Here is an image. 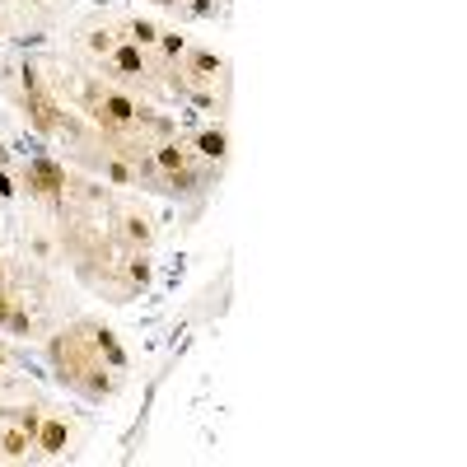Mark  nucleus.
<instances>
[{
    "mask_svg": "<svg viewBox=\"0 0 467 467\" xmlns=\"http://www.w3.org/2000/svg\"><path fill=\"white\" fill-rule=\"evenodd\" d=\"M66 187V169L61 164H52V159H33L29 164V192H38V197H56Z\"/></svg>",
    "mask_w": 467,
    "mask_h": 467,
    "instance_id": "nucleus-1",
    "label": "nucleus"
},
{
    "mask_svg": "<svg viewBox=\"0 0 467 467\" xmlns=\"http://www.w3.org/2000/svg\"><path fill=\"white\" fill-rule=\"evenodd\" d=\"M93 98H98V93H93ZM98 117L112 122V126H126L136 117V108H131V98H122V93H103V98H98Z\"/></svg>",
    "mask_w": 467,
    "mask_h": 467,
    "instance_id": "nucleus-2",
    "label": "nucleus"
},
{
    "mask_svg": "<svg viewBox=\"0 0 467 467\" xmlns=\"http://www.w3.org/2000/svg\"><path fill=\"white\" fill-rule=\"evenodd\" d=\"M29 117H33V126H38V131H56V126H61L56 108H52L38 89H29Z\"/></svg>",
    "mask_w": 467,
    "mask_h": 467,
    "instance_id": "nucleus-3",
    "label": "nucleus"
},
{
    "mask_svg": "<svg viewBox=\"0 0 467 467\" xmlns=\"http://www.w3.org/2000/svg\"><path fill=\"white\" fill-rule=\"evenodd\" d=\"M66 420H47V425H38V449L43 453H61L66 449Z\"/></svg>",
    "mask_w": 467,
    "mask_h": 467,
    "instance_id": "nucleus-4",
    "label": "nucleus"
},
{
    "mask_svg": "<svg viewBox=\"0 0 467 467\" xmlns=\"http://www.w3.org/2000/svg\"><path fill=\"white\" fill-rule=\"evenodd\" d=\"M29 430H10V435H5V439H0V449H5V453H10V458H24V453H29Z\"/></svg>",
    "mask_w": 467,
    "mask_h": 467,
    "instance_id": "nucleus-5",
    "label": "nucleus"
},
{
    "mask_svg": "<svg viewBox=\"0 0 467 467\" xmlns=\"http://www.w3.org/2000/svg\"><path fill=\"white\" fill-rule=\"evenodd\" d=\"M197 145H201V155L220 159V155H224V131H206V136L197 140Z\"/></svg>",
    "mask_w": 467,
    "mask_h": 467,
    "instance_id": "nucleus-6",
    "label": "nucleus"
},
{
    "mask_svg": "<svg viewBox=\"0 0 467 467\" xmlns=\"http://www.w3.org/2000/svg\"><path fill=\"white\" fill-rule=\"evenodd\" d=\"M155 159H159V169H173V173L183 169V150H178V145H164Z\"/></svg>",
    "mask_w": 467,
    "mask_h": 467,
    "instance_id": "nucleus-7",
    "label": "nucleus"
},
{
    "mask_svg": "<svg viewBox=\"0 0 467 467\" xmlns=\"http://www.w3.org/2000/svg\"><path fill=\"white\" fill-rule=\"evenodd\" d=\"M117 70H140V47H122L117 52Z\"/></svg>",
    "mask_w": 467,
    "mask_h": 467,
    "instance_id": "nucleus-8",
    "label": "nucleus"
},
{
    "mask_svg": "<svg viewBox=\"0 0 467 467\" xmlns=\"http://www.w3.org/2000/svg\"><path fill=\"white\" fill-rule=\"evenodd\" d=\"M98 351H103V355H108L112 365H122V351H117V342H112L108 332H98Z\"/></svg>",
    "mask_w": 467,
    "mask_h": 467,
    "instance_id": "nucleus-9",
    "label": "nucleus"
},
{
    "mask_svg": "<svg viewBox=\"0 0 467 467\" xmlns=\"http://www.w3.org/2000/svg\"><path fill=\"white\" fill-rule=\"evenodd\" d=\"M131 33H136V43H155V38H159L155 24H145V19H136V29H131Z\"/></svg>",
    "mask_w": 467,
    "mask_h": 467,
    "instance_id": "nucleus-10",
    "label": "nucleus"
},
{
    "mask_svg": "<svg viewBox=\"0 0 467 467\" xmlns=\"http://www.w3.org/2000/svg\"><path fill=\"white\" fill-rule=\"evenodd\" d=\"M197 70H201V75L206 70H220V56L215 52H201V56H197Z\"/></svg>",
    "mask_w": 467,
    "mask_h": 467,
    "instance_id": "nucleus-11",
    "label": "nucleus"
},
{
    "mask_svg": "<svg viewBox=\"0 0 467 467\" xmlns=\"http://www.w3.org/2000/svg\"><path fill=\"white\" fill-rule=\"evenodd\" d=\"M126 234H131V238H140V243L150 238V229H145V220H126Z\"/></svg>",
    "mask_w": 467,
    "mask_h": 467,
    "instance_id": "nucleus-12",
    "label": "nucleus"
},
{
    "mask_svg": "<svg viewBox=\"0 0 467 467\" xmlns=\"http://www.w3.org/2000/svg\"><path fill=\"white\" fill-rule=\"evenodd\" d=\"M89 47H93V52H108V47H112V38H108V33H93V38H89Z\"/></svg>",
    "mask_w": 467,
    "mask_h": 467,
    "instance_id": "nucleus-13",
    "label": "nucleus"
},
{
    "mask_svg": "<svg viewBox=\"0 0 467 467\" xmlns=\"http://www.w3.org/2000/svg\"><path fill=\"white\" fill-rule=\"evenodd\" d=\"M0 323H15V304H10L5 295H0Z\"/></svg>",
    "mask_w": 467,
    "mask_h": 467,
    "instance_id": "nucleus-14",
    "label": "nucleus"
},
{
    "mask_svg": "<svg viewBox=\"0 0 467 467\" xmlns=\"http://www.w3.org/2000/svg\"><path fill=\"white\" fill-rule=\"evenodd\" d=\"M164 52H183V38H178V33H164Z\"/></svg>",
    "mask_w": 467,
    "mask_h": 467,
    "instance_id": "nucleus-15",
    "label": "nucleus"
},
{
    "mask_svg": "<svg viewBox=\"0 0 467 467\" xmlns=\"http://www.w3.org/2000/svg\"><path fill=\"white\" fill-rule=\"evenodd\" d=\"M0 365H5V355H0Z\"/></svg>",
    "mask_w": 467,
    "mask_h": 467,
    "instance_id": "nucleus-16",
    "label": "nucleus"
},
{
    "mask_svg": "<svg viewBox=\"0 0 467 467\" xmlns=\"http://www.w3.org/2000/svg\"><path fill=\"white\" fill-rule=\"evenodd\" d=\"M0 159H5V150H0Z\"/></svg>",
    "mask_w": 467,
    "mask_h": 467,
    "instance_id": "nucleus-17",
    "label": "nucleus"
}]
</instances>
